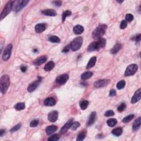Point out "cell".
<instances>
[{
  "mask_svg": "<svg viewBox=\"0 0 141 141\" xmlns=\"http://www.w3.org/2000/svg\"><path fill=\"white\" fill-rule=\"evenodd\" d=\"M125 84H126V82L125 80H120L119 82H118V83L117 84V88L118 89H122V88H124L125 86Z\"/></svg>",
  "mask_w": 141,
  "mask_h": 141,
  "instance_id": "cell-34",
  "label": "cell"
},
{
  "mask_svg": "<svg viewBox=\"0 0 141 141\" xmlns=\"http://www.w3.org/2000/svg\"><path fill=\"white\" fill-rule=\"evenodd\" d=\"M44 104L47 106H52L56 104V100L54 98H47L44 100Z\"/></svg>",
  "mask_w": 141,
  "mask_h": 141,
  "instance_id": "cell-15",
  "label": "cell"
},
{
  "mask_svg": "<svg viewBox=\"0 0 141 141\" xmlns=\"http://www.w3.org/2000/svg\"><path fill=\"white\" fill-rule=\"evenodd\" d=\"M118 2H119V3H122V2H124V1L123 0H122V1H117Z\"/></svg>",
  "mask_w": 141,
  "mask_h": 141,
  "instance_id": "cell-50",
  "label": "cell"
},
{
  "mask_svg": "<svg viewBox=\"0 0 141 141\" xmlns=\"http://www.w3.org/2000/svg\"><path fill=\"white\" fill-rule=\"evenodd\" d=\"M46 29V25L43 23H40L35 25V31L38 33H41L45 31Z\"/></svg>",
  "mask_w": 141,
  "mask_h": 141,
  "instance_id": "cell-18",
  "label": "cell"
},
{
  "mask_svg": "<svg viewBox=\"0 0 141 141\" xmlns=\"http://www.w3.org/2000/svg\"><path fill=\"white\" fill-rule=\"evenodd\" d=\"M73 33L76 35H79L82 34L84 31V28L80 25H77L73 28Z\"/></svg>",
  "mask_w": 141,
  "mask_h": 141,
  "instance_id": "cell-19",
  "label": "cell"
},
{
  "mask_svg": "<svg viewBox=\"0 0 141 141\" xmlns=\"http://www.w3.org/2000/svg\"><path fill=\"white\" fill-rule=\"evenodd\" d=\"M48 40L52 43H59L60 42V39L56 36H51L48 38Z\"/></svg>",
  "mask_w": 141,
  "mask_h": 141,
  "instance_id": "cell-32",
  "label": "cell"
},
{
  "mask_svg": "<svg viewBox=\"0 0 141 141\" xmlns=\"http://www.w3.org/2000/svg\"><path fill=\"white\" fill-rule=\"evenodd\" d=\"M60 139V136L57 134H55L52 136H51L50 138H48V140L49 141H58Z\"/></svg>",
  "mask_w": 141,
  "mask_h": 141,
  "instance_id": "cell-35",
  "label": "cell"
},
{
  "mask_svg": "<svg viewBox=\"0 0 141 141\" xmlns=\"http://www.w3.org/2000/svg\"><path fill=\"white\" fill-rule=\"evenodd\" d=\"M89 102L87 100H83L80 103V107L81 109L83 110H84L87 108L88 106Z\"/></svg>",
  "mask_w": 141,
  "mask_h": 141,
  "instance_id": "cell-31",
  "label": "cell"
},
{
  "mask_svg": "<svg viewBox=\"0 0 141 141\" xmlns=\"http://www.w3.org/2000/svg\"><path fill=\"white\" fill-rule=\"evenodd\" d=\"M110 82V80L109 79H99L94 83V86L98 88L104 87L106 86Z\"/></svg>",
  "mask_w": 141,
  "mask_h": 141,
  "instance_id": "cell-10",
  "label": "cell"
},
{
  "mask_svg": "<svg viewBox=\"0 0 141 141\" xmlns=\"http://www.w3.org/2000/svg\"><path fill=\"white\" fill-rule=\"evenodd\" d=\"M106 28H107V26L105 24H101L99 25L92 33L93 38L95 39L101 38L102 36L105 34Z\"/></svg>",
  "mask_w": 141,
  "mask_h": 141,
  "instance_id": "cell-3",
  "label": "cell"
},
{
  "mask_svg": "<svg viewBox=\"0 0 141 141\" xmlns=\"http://www.w3.org/2000/svg\"><path fill=\"white\" fill-rule=\"evenodd\" d=\"M20 70L22 72H25L27 70V66L25 65H22L20 66Z\"/></svg>",
  "mask_w": 141,
  "mask_h": 141,
  "instance_id": "cell-46",
  "label": "cell"
},
{
  "mask_svg": "<svg viewBox=\"0 0 141 141\" xmlns=\"http://www.w3.org/2000/svg\"><path fill=\"white\" fill-rule=\"evenodd\" d=\"M117 124V120L115 119H110L107 121V124L109 126L114 127Z\"/></svg>",
  "mask_w": 141,
  "mask_h": 141,
  "instance_id": "cell-30",
  "label": "cell"
},
{
  "mask_svg": "<svg viewBox=\"0 0 141 141\" xmlns=\"http://www.w3.org/2000/svg\"><path fill=\"white\" fill-rule=\"evenodd\" d=\"M41 80H37L36 81L34 82L33 83H31V84H30L29 85L28 87V91L30 93H31V92H34L35 90L38 87L39 85L40 84Z\"/></svg>",
  "mask_w": 141,
  "mask_h": 141,
  "instance_id": "cell-14",
  "label": "cell"
},
{
  "mask_svg": "<svg viewBox=\"0 0 141 141\" xmlns=\"http://www.w3.org/2000/svg\"><path fill=\"white\" fill-rule=\"evenodd\" d=\"M47 61V57L46 56H42L41 57H38V58L34 61V63L36 66H39L43 64L44 63H45Z\"/></svg>",
  "mask_w": 141,
  "mask_h": 141,
  "instance_id": "cell-16",
  "label": "cell"
},
{
  "mask_svg": "<svg viewBox=\"0 0 141 141\" xmlns=\"http://www.w3.org/2000/svg\"><path fill=\"white\" fill-rule=\"evenodd\" d=\"M58 114L59 112L57 111H52L48 114V120L51 122L56 121V120L58 119Z\"/></svg>",
  "mask_w": 141,
  "mask_h": 141,
  "instance_id": "cell-12",
  "label": "cell"
},
{
  "mask_svg": "<svg viewBox=\"0 0 141 141\" xmlns=\"http://www.w3.org/2000/svg\"><path fill=\"white\" fill-rule=\"evenodd\" d=\"M4 132H5V131H4V129H1V131H0V136H1V137H2Z\"/></svg>",
  "mask_w": 141,
  "mask_h": 141,
  "instance_id": "cell-49",
  "label": "cell"
},
{
  "mask_svg": "<svg viewBox=\"0 0 141 141\" xmlns=\"http://www.w3.org/2000/svg\"><path fill=\"white\" fill-rule=\"evenodd\" d=\"M138 70V66L136 64H132L127 67L125 72V76L126 77L132 76L135 74Z\"/></svg>",
  "mask_w": 141,
  "mask_h": 141,
  "instance_id": "cell-7",
  "label": "cell"
},
{
  "mask_svg": "<svg viewBox=\"0 0 141 141\" xmlns=\"http://www.w3.org/2000/svg\"><path fill=\"white\" fill-rule=\"evenodd\" d=\"M141 124V117H139L136 119L132 126V129L133 131H136L140 127Z\"/></svg>",
  "mask_w": 141,
  "mask_h": 141,
  "instance_id": "cell-22",
  "label": "cell"
},
{
  "mask_svg": "<svg viewBox=\"0 0 141 141\" xmlns=\"http://www.w3.org/2000/svg\"><path fill=\"white\" fill-rule=\"evenodd\" d=\"M70 48H71L70 45V46H67V47H64L63 50H62V52H65V53L68 52L69 51H70Z\"/></svg>",
  "mask_w": 141,
  "mask_h": 141,
  "instance_id": "cell-45",
  "label": "cell"
},
{
  "mask_svg": "<svg viewBox=\"0 0 141 141\" xmlns=\"http://www.w3.org/2000/svg\"><path fill=\"white\" fill-rule=\"evenodd\" d=\"M141 98V89L140 88L134 94L133 96L131 99V103L135 104L139 101Z\"/></svg>",
  "mask_w": 141,
  "mask_h": 141,
  "instance_id": "cell-11",
  "label": "cell"
},
{
  "mask_svg": "<svg viewBox=\"0 0 141 141\" xmlns=\"http://www.w3.org/2000/svg\"><path fill=\"white\" fill-rule=\"evenodd\" d=\"M53 3H54L56 6H61L62 4V2L61 1H54L53 2Z\"/></svg>",
  "mask_w": 141,
  "mask_h": 141,
  "instance_id": "cell-48",
  "label": "cell"
},
{
  "mask_svg": "<svg viewBox=\"0 0 141 141\" xmlns=\"http://www.w3.org/2000/svg\"><path fill=\"white\" fill-rule=\"evenodd\" d=\"M96 112L94 111L91 113L88 118V120L87 121V126H91L94 123L96 118Z\"/></svg>",
  "mask_w": 141,
  "mask_h": 141,
  "instance_id": "cell-17",
  "label": "cell"
},
{
  "mask_svg": "<svg viewBox=\"0 0 141 141\" xmlns=\"http://www.w3.org/2000/svg\"><path fill=\"white\" fill-rule=\"evenodd\" d=\"M12 47V45L10 44L7 46L6 48H4L3 55H2V59H3L4 61H7L10 58Z\"/></svg>",
  "mask_w": 141,
  "mask_h": 141,
  "instance_id": "cell-8",
  "label": "cell"
},
{
  "mask_svg": "<svg viewBox=\"0 0 141 141\" xmlns=\"http://www.w3.org/2000/svg\"><path fill=\"white\" fill-rule=\"evenodd\" d=\"M69 78V76L67 74H63L58 76L56 79V82L57 84L63 85L67 82Z\"/></svg>",
  "mask_w": 141,
  "mask_h": 141,
  "instance_id": "cell-9",
  "label": "cell"
},
{
  "mask_svg": "<svg viewBox=\"0 0 141 141\" xmlns=\"http://www.w3.org/2000/svg\"><path fill=\"white\" fill-rule=\"evenodd\" d=\"M114 114H115V113L112 110H108V111H106L105 113V116L106 117L112 116H114Z\"/></svg>",
  "mask_w": 141,
  "mask_h": 141,
  "instance_id": "cell-42",
  "label": "cell"
},
{
  "mask_svg": "<svg viewBox=\"0 0 141 141\" xmlns=\"http://www.w3.org/2000/svg\"><path fill=\"white\" fill-rule=\"evenodd\" d=\"M20 127H21V124H18L17 125H16L15 126H14L13 128H11V129L10 130V131L11 132H15L18 131V129H19Z\"/></svg>",
  "mask_w": 141,
  "mask_h": 141,
  "instance_id": "cell-39",
  "label": "cell"
},
{
  "mask_svg": "<svg viewBox=\"0 0 141 141\" xmlns=\"http://www.w3.org/2000/svg\"><path fill=\"white\" fill-rule=\"evenodd\" d=\"M122 128L121 127H117L112 131V133L116 136H120L122 133Z\"/></svg>",
  "mask_w": 141,
  "mask_h": 141,
  "instance_id": "cell-27",
  "label": "cell"
},
{
  "mask_svg": "<svg viewBox=\"0 0 141 141\" xmlns=\"http://www.w3.org/2000/svg\"><path fill=\"white\" fill-rule=\"evenodd\" d=\"M57 129V127L55 125L49 126H48L46 128V132H47V135H51L52 133H54L55 132H56Z\"/></svg>",
  "mask_w": 141,
  "mask_h": 141,
  "instance_id": "cell-21",
  "label": "cell"
},
{
  "mask_svg": "<svg viewBox=\"0 0 141 141\" xmlns=\"http://www.w3.org/2000/svg\"><path fill=\"white\" fill-rule=\"evenodd\" d=\"M126 104L125 103H122L121 105H120L117 108V110L119 112H122L125 110L126 109Z\"/></svg>",
  "mask_w": 141,
  "mask_h": 141,
  "instance_id": "cell-38",
  "label": "cell"
},
{
  "mask_svg": "<svg viewBox=\"0 0 141 141\" xmlns=\"http://www.w3.org/2000/svg\"><path fill=\"white\" fill-rule=\"evenodd\" d=\"M29 2V1H15L13 6V10L15 12H18L23 8Z\"/></svg>",
  "mask_w": 141,
  "mask_h": 141,
  "instance_id": "cell-6",
  "label": "cell"
},
{
  "mask_svg": "<svg viewBox=\"0 0 141 141\" xmlns=\"http://www.w3.org/2000/svg\"><path fill=\"white\" fill-rule=\"evenodd\" d=\"M15 1H10L8 3L6 4L5 7L4 8L3 10L2 11L1 15V19L2 20L3 18H5L9 13L11 12L13 9V3Z\"/></svg>",
  "mask_w": 141,
  "mask_h": 141,
  "instance_id": "cell-5",
  "label": "cell"
},
{
  "mask_svg": "<svg viewBox=\"0 0 141 141\" xmlns=\"http://www.w3.org/2000/svg\"><path fill=\"white\" fill-rule=\"evenodd\" d=\"M73 119H70L68 121L66 122L65 125L62 127V128L60 130V132L62 134H64L67 132V131L68 130V129L71 128V127L72 126V124L73 123Z\"/></svg>",
  "mask_w": 141,
  "mask_h": 141,
  "instance_id": "cell-13",
  "label": "cell"
},
{
  "mask_svg": "<svg viewBox=\"0 0 141 141\" xmlns=\"http://www.w3.org/2000/svg\"><path fill=\"white\" fill-rule=\"evenodd\" d=\"M41 13H42L43 15L48 16H55L57 15L56 11L54 10H52V9H47V10H43Z\"/></svg>",
  "mask_w": 141,
  "mask_h": 141,
  "instance_id": "cell-20",
  "label": "cell"
},
{
  "mask_svg": "<svg viewBox=\"0 0 141 141\" xmlns=\"http://www.w3.org/2000/svg\"><path fill=\"white\" fill-rule=\"evenodd\" d=\"M25 104L23 103H19L15 105V109L16 110H17L18 111H20L22 110L25 109Z\"/></svg>",
  "mask_w": 141,
  "mask_h": 141,
  "instance_id": "cell-29",
  "label": "cell"
},
{
  "mask_svg": "<svg viewBox=\"0 0 141 141\" xmlns=\"http://www.w3.org/2000/svg\"><path fill=\"white\" fill-rule=\"evenodd\" d=\"M10 84V77L7 75H4L0 78V85L2 93L5 94L7 91Z\"/></svg>",
  "mask_w": 141,
  "mask_h": 141,
  "instance_id": "cell-2",
  "label": "cell"
},
{
  "mask_svg": "<svg viewBox=\"0 0 141 141\" xmlns=\"http://www.w3.org/2000/svg\"><path fill=\"white\" fill-rule=\"evenodd\" d=\"M116 95V91L114 89H112L111 90L110 92V93H109V96L111 97H112V96H114Z\"/></svg>",
  "mask_w": 141,
  "mask_h": 141,
  "instance_id": "cell-44",
  "label": "cell"
},
{
  "mask_svg": "<svg viewBox=\"0 0 141 141\" xmlns=\"http://www.w3.org/2000/svg\"><path fill=\"white\" fill-rule=\"evenodd\" d=\"M85 137H86V132L84 131H81L77 136V141H82L85 139Z\"/></svg>",
  "mask_w": 141,
  "mask_h": 141,
  "instance_id": "cell-28",
  "label": "cell"
},
{
  "mask_svg": "<svg viewBox=\"0 0 141 141\" xmlns=\"http://www.w3.org/2000/svg\"><path fill=\"white\" fill-rule=\"evenodd\" d=\"M39 124V121L38 120H34L32 121L31 123H30V126L31 127H34L38 125Z\"/></svg>",
  "mask_w": 141,
  "mask_h": 141,
  "instance_id": "cell-40",
  "label": "cell"
},
{
  "mask_svg": "<svg viewBox=\"0 0 141 141\" xmlns=\"http://www.w3.org/2000/svg\"><path fill=\"white\" fill-rule=\"evenodd\" d=\"M96 61V57L95 56L92 57V58L89 60V61L87 65V69H90L93 67L95 64Z\"/></svg>",
  "mask_w": 141,
  "mask_h": 141,
  "instance_id": "cell-23",
  "label": "cell"
},
{
  "mask_svg": "<svg viewBox=\"0 0 141 141\" xmlns=\"http://www.w3.org/2000/svg\"><path fill=\"white\" fill-rule=\"evenodd\" d=\"M93 73L92 72L87 71L83 73L81 75V79L83 80H85L88 79V78H91L92 76H93Z\"/></svg>",
  "mask_w": 141,
  "mask_h": 141,
  "instance_id": "cell-26",
  "label": "cell"
},
{
  "mask_svg": "<svg viewBox=\"0 0 141 141\" xmlns=\"http://www.w3.org/2000/svg\"><path fill=\"white\" fill-rule=\"evenodd\" d=\"M141 39V34H138V35H136L135 36V38H134V40H135L136 41H137V42H138V41H140Z\"/></svg>",
  "mask_w": 141,
  "mask_h": 141,
  "instance_id": "cell-47",
  "label": "cell"
},
{
  "mask_svg": "<svg viewBox=\"0 0 141 141\" xmlns=\"http://www.w3.org/2000/svg\"><path fill=\"white\" fill-rule=\"evenodd\" d=\"M126 19L127 22H131L133 20V16L131 14H127L126 16Z\"/></svg>",
  "mask_w": 141,
  "mask_h": 141,
  "instance_id": "cell-43",
  "label": "cell"
},
{
  "mask_svg": "<svg viewBox=\"0 0 141 141\" xmlns=\"http://www.w3.org/2000/svg\"><path fill=\"white\" fill-rule=\"evenodd\" d=\"M80 126V124L78 122H73L72 124V126L71 127V129H72V130H76V129H77V128L79 127Z\"/></svg>",
  "mask_w": 141,
  "mask_h": 141,
  "instance_id": "cell-37",
  "label": "cell"
},
{
  "mask_svg": "<svg viewBox=\"0 0 141 141\" xmlns=\"http://www.w3.org/2000/svg\"><path fill=\"white\" fill-rule=\"evenodd\" d=\"M106 41L104 38H99L97 39V41H94L89 45L88 47V51L89 52H92L94 51L98 50L101 48H103L106 45Z\"/></svg>",
  "mask_w": 141,
  "mask_h": 141,
  "instance_id": "cell-1",
  "label": "cell"
},
{
  "mask_svg": "<svg viewBox=\"0 0 141 141\" xmlns=\"http://www.w3.org/2000/svg\"><path fill=\"white\" fill-rule=\"evenodd\" d=\"M70 15H71V11H65V12H64L63 13V15H62V20H63V22L64 21V20H65L67 17H68V16H70Z\"/></svg>",
  "mask_w": 141,
  "mask_h": 141,
  "instance_id": "cell-36",
  "label": "cell"
},
{
  "mask_svg": "<svg viewBox=\"0 0 141 141\" xmlns=\"http://www.w3.org/2000/svg\"><path fill=\"white\" fill-rule=\"evenodd\" d=\"M121 44H116L114 47L111 50L110 52L112 54H116L119 51L120 49L121 48Z\"/></svg>",
  "mask_w": 141,
  "mask_h": 141,
  "instance_id": "cell-24",
  "label": "cell"
},
{
  "mask_svg": "<svg viewBox=\"0 0 141 141\" xmlns=\"http://www.w3.org/2000/svg\"><path fill=\"white\" fill-rule=\"evenodd\" d=\"M134 117H135V115L133 114H129L128 116L124 118V119L122 120V122H124V123H127V122L131 121L133 119Z\"/></svg>",
  "mask_w": 141,
  "mask_h": 141,
  "instance_id": "cell-33",
  "label": "cell"
},
{
  "mask_svg": "<svg viewBox=\"0 0 141 141\" xmlns=\"http://www.w3.org/2000/svg\"><path fill=\"white\" fill-rule=\"evenodd\" d=\"M55 66V63L53 61H49L46 64V65L44 67V70L45 71H50L51 70L54 68Z\"/></svg>",
  "mask_w": 141,
  "mask_h": 141,
  "instance_id": "cell-25",
  "label": "cell"
},
{
  "mask_svg": "<svg viewBox=\"0 0 141 141\" xmlns=\"http://www.w3.org/2000/svg\"><path fill=\"white\" fill-rule=\"evenodd\" d=\"M83 43V38L80 36H78L75 39H73V40L72 41L70 47L72 50L76 51L79 49L81 47Z\"/></svg>",
  "mask_w": 141,
  "mask_h": 141,
  "instance_id": "cell-4",
  "label": "cell"
},
{
  "mask_svg": "<svg viewBox=\"0 0 141 141\" xmlns=\"http://www.w3.org/2000/svg\"><path fill=\"white\" fill-rule=\"evenodd\" d=\"M127 22L126 20H122L121 23V24H120V28L121 29H125L127 27Z\"/></svg>",
  "mask_w": 141,
  "mask_h": 141,
  "instance_id": "cell-41",
  "label": "cell"
}]
</instances>
